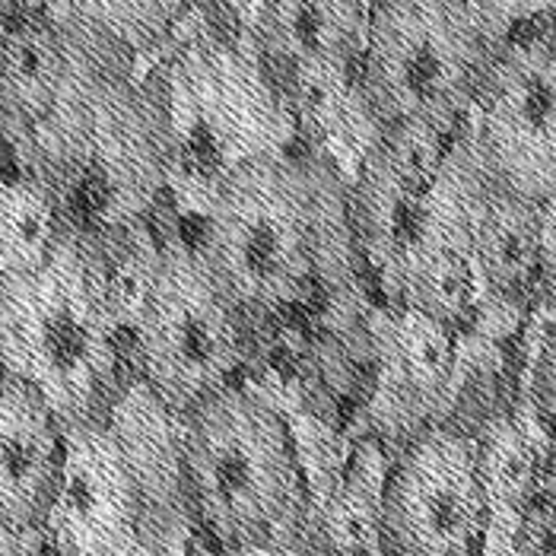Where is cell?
Returning a JSON list of instances; mask_svg holds the SVG:
<instances>
[{
    "label": "cell",
    "instance_id": "603a6c76",
    "mask_svg": "<svg viewBox=\"0 0 556 556\" xmlns=\"http://www.w3.org/2000/svg\"><path fill=\"white\" fill-rule=\"evenodd\" d=\"M26 531L13 525V518L0 506V556H23L26 554Z\"/></svg>",
    "mask_w": 556,
    "mask_h": 556
},
{
    "label": "cell",
    "instance_id": "ba28073f",
    "mask_svg": "<svg viewBox=\"0 0 556 556\" xmlns=\"http://www.w3.org/2000/svg\"><path fill=\"white\" fill-rule=\"evenodd\" d=\"M490 518L473 435L435 427L401 448L382 490L388 556H473Z\"/></svg>",
    "mask_w": 556,
    "mask_h": 556
},
{
    "label": "cell",
    "instance_id": "5b68a950",
    "mask_svg": "<svg viewBox=\"0 0 556 556\" xmlns=\"http://www.w3.org/2000/svg\"><path fill=\"white\" fill-rule=\"evenodd\" d=\"M503 42L471 0H372L356 64L372 118L455 137Z\"/></svg>",
    "mask_w": 556,
    "mask_h": 556
},
{
    "label": "cell",
    "instance_id": "277c9868",
    "mask_svg": "<svg viewBox=\"0 0 556 556\" xmlns=\"http://www.w3.org/2000/svg\"><path fill=\"white\" fill-rule=\"evenodd\" d=\"M181 480L219 544L274 541L302 500L290 424L255 391L229 386L181 420Z\"/></svg>",
    "mask_w": 556,
    "mask_h": 556
},
{
    "label": "cell",
    "instance_id": "30bf717a",
    "mask_svg": "<svg viewBox=\"0 0 556 556\" xmlns=\"http://www.w3.org/2000/svg\"><path fill=\"white\" fill-rule=\"evenodd\" d=\"M483 181L471 140L458 130L401 277V305H414L455 331L471 321L483 300L473 257V211Z\"/></svg>",
    "mask_w": 556,
    "mask_h": 556
},
{
    "label": "cell",
    "instance_id": "e0dca14e",
    "mask_svg": "<svg viewBox=\"0 0 556 556\" xmlns=\"http://www.w3.org/2000/svg\"><path fill=\"white\" fill-rule=\"evenodd\" d=\"M23 7L130 61L163 58L175 45L156 0H26Z\"/></svg>",
    "mask_w": 556,
    "mask_h": 556
},
{
    "label": "cell",
    "instance_id": "6da1fadb",
    "mask_svg": "<svg viewBox=\"0 0 556 556\" xmlns=\"http://www.w3.org/2000/svg\"><path fill=\"white\" fill-rule=\"evenodd\" d=\"M198 252L239 308L280 312L353 280L350 178L293 150L236 169L204 211Z\"/></svg>",
    "mask_w": 556,
    "mask_h": 556
},
{
    "label": "cell",
    "instance_id": "9a60e30c",
    "mask_svg": "<svg viewBox=\"0 0 556 556\" xmlns=\"http://www.w3.org/2000/svg\"><path fill=\"white\" fill-rule=\"evenodd\" d=\"M473 257L483 296L518 302L541 283L544 264V204L509 194L490 178L473 211Z\"/></svg>",
    "mask_w": 556,
    "mask_h": 556
},
{
    "label": "cell",
    "instance_id": "2e32d148",
    "mask_svg": "<svg viewBox=\"0 0 556 556\" xmlns=\"http://www.w3.org/2000/svg\"><path fill=\"white\" fill-rule=\"evenodd\" d=\"M283 96L300 134H308L321 143L353 147L356 166L382 130L369 112L356 67H293Z\"/></svg>",
    "mask_w": 556,
    "mask_h": 556
},
{
    "label": "cell",
    "instance_id": "ac0fdd59",
    "mask_svg": "<svg viewBox=\"0 0 556 556\" xmlns=\"http://www.w3.org/2000/svg\"><path fill=\"white\" fill-rule=\"evenodd\" d=\"M61 232L64 219L51 188L16 166L0 172V287L42 267Z\"/></svg>",
    "mask_w": 556,
    "mask_h": 556
},
{
    "label": "cell",
    "instance_id": "9c48e42d",
    "mask_svg": "<svg viewBox=\"0 0 556 556\" xmlns=\"http://www.w3.org/2000/svg\"><path fill=\"white\" fill-rule=\"evenodd\" d=\"M147 500L109 420L64 427V462L42 521L61 556H112L140 538Z\"/></svg>",
    "mask_w": 556,
    "mask_h": 556
},
{
    "label": "cell",
    "instance_id": "8fae6325",
    "mask_svg": "<svg viewBox=\"0 0 556 556\" xmlns=\"http://www.w3.org/2000/svg\"><path fill=\"white\" fill-rule=\"evenodd\" d=\"M376 388L366 407L379 439L401 448L427 429L445 427L462 388L458 331L414 305L382 312L376 328Z\"/></svg>",
    "mask_w": 556,
    "mask_h": 556
},
{
    "label": "cell",
    "instance_id": "7c38bea8",
    "mask_svg": "<svg viewBox=\"0 0 556 556\" xmlns=\"http://www.w3.org/2000/svg\"><path fill=\"white\" fill-rule=\"evenodd\" d=\"M109 54L118 51L86 42L36 10L13 13L0 29V140L7 153L16 156L48 128Z\"/></svg>",
    "mask_w": 556,
    "mask_h": 556
},
{
    "label": "cell",
    "instance_id": "3957f363",
    "mask_svg": "<svg viewBox=\"0 0 556 556\" xmlns=\"http://www.w3.org/2000/svg\"><path fill=\"white\" fill-rule=\"evenodd\" d=\"M160 99L169 128V191L207 211L236 169L293 150L300 128L252 42L191 36L163 54Z\"/></svg>",
    "mask_w": 556,
    "mask_h": 556
},
{
    "label": "cell",
    "instance_id": "5bb4252c",
    "mask_svg": "<svg viewBox=\"0 0 556 556\" xmlns=\"http://www.w3.org/2000/svg\"><path fill=\"white\" fill-rule=\"evenodd\" d=\"M372 0H255L252 42L293 67H356Z\"/></svg>",
    "mask_w": 556,
    "mask_h": 556
},
{
    "label": "cell",
    "instance_id": "7402d4cb",
    "mask_svg": "<svg viewBox=\"0 0 556 556\" xmlns=\"http://www.w3.org/2000/svg\"><path fill=\"white\" fill-rule=\"evenodd\" d=\"M541 283L547 287V300H556V198L544 204V264Z\"/></svg>",
    "mask_w": 556,
    "mask_h": 556
},
{
    "label": "cell",
    "instance_id": "4fadbf2b",
    "mask_svg": "<svg viewBox=\"0 0 556 556\" xmlns=\"http://www.w3.org/2000/svg\"><path fill=\"white\" fill-rule=\"evenodd\" d=\"M61 462L64 424L36 388L0 372V506L20 531H42Z\"/></svg>",
    "mask_w": 556,
    "mask_h": 556
},
{
    "label": "cell",
    "instance_id": "8992f818",
    "mask_svg": "<svg viewBox=\"0 0 556 556\" xmlns=\"http://www.w3.org/2000/svg\"><path fill=\"white\" fill-rule=\"evenodd\" d=\"M239 305L194 245L175 239L163 257L134 328L137 379L175 417H188L214 394L236 386L242 363Z\"/></svg>",
    "mask_w": 556,
    "mask_h": 556
},
{
    "label": "cell",
    "instance_id": "44dd1931",
    "mask_svg": "<svg viewBox=\"0 0 556 556\" xmlns=\"http://www.w3.org/2000/svg\"><path fill=\"white\" fill-rule=\"evenodd\" d=\"M509 556H556V503L531 500L515 515Z\"/></svg>",
    "mask_w": 556,
    "mask_h": 556
},
{
    "label": "cell",
    "instance_id": "d4e9b609",
    "mask_svg": "<svg viewBox=\"0 0 556 556\" xmlns=\"http://www.w3.org/2000/svg\"><path fill=\"white\" fill-rule=\"evenodd\" d=\"M7 20H10V16H7ZM7 20H0V29H3V23H7Z\"/></svg>",
    "mask_w": 556,
    "mask_h": 556
},
{
    "label": "cell",
    "instance_id": "52a82bcc",
    "mask_svg": "<svg viewBox=\"0 0 556 556\" xmlns=\"http://www.w3.org/2000/svg\"><path fill=\"white\" fill-rule=\"evenodd\" d=\"M462 134L490 185L534 204L556 198V36L496 48Z\"/></svg>",
    "mask_w": 556,
    "mask_h": 556
},
{
    "label": "cell",
    "instance_id": "ffe728a7",
    "mask_svg": "<svg viewBox=\"0 0 556 556\" xmlns=\"http://www.w3.org/2000/svg\"><path fill=\"white\" fill-rule=\"evenodd\" d=\"M382 486L346 480L325 506V538L331 556H382Z\"/></svg>",
    "mask_w": 556,
    "mask_h": 556
},
{
    "label": "cell",
    "instance_id": "d6986e66",
    "mask_svg": "<svg viewBox=\"0 0 556 556\" xmlns=\"http://www.w3.org/2000/svg\"><path fill=\"white\" fill-rule=\"evenodd\" d=\"M477 458L493 515L521 513L534 500L538 455L534 442L518 420H493L477 435Z\"/></svg>",
    "mask_w": 556,
    "mask_h": 556
},
{
    "label": "cell",
    "instance_id": "7a4b0ae2",
    "mask_svg": "<svg viewBox=\"0 0 556 556\" xmlns=\"http://www.w3.org/2000/svg\"><path fill=\"white\" fill-rule=\"evenodd\" d=\"M0 372L36 388L64 427L109 420L137 379L80 229L64 226L42 267L0 287Z\"/></svg>",
    "mask_w": 556,
    "mask_h": 556
},
{
    "label": "cell",
    "instance_id": "cb8c5ba5",
    "mask_svg": "<svg viewBox=\"0 0 556 556\" xmlns=\"http://www.w3.org/2000/svg\"><path fill=\"white\" fill-rule=\"evenodd\" d=\"M23 3H26V0H0V20H7V16H13V13H20V10H23Z\"/></svg>",
    "mask_w": 556,
    "mask_h": 556
}]
</instances>
